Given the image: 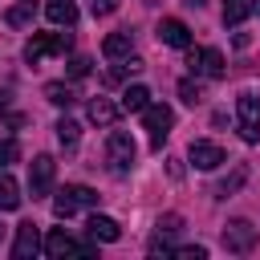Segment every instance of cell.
Returning a JSON list of instances; mask_svg holds the SVG:
<instances>
[{"label": "cell", "mask_w": 260, "mask_h": 260, "mask_svg": "<svg viewBox=\"0 0 260 260\" xmlns=\"http://www.w3.org/2000/svg\"><path fill=\"white\" fill-rule=\"evenodd\" d=\"M73 49V32H32V41L24 45V61L41 65L45 57H61Z\"/></svg>", "instance_id": "1"}, {"label": "cell", "mask_w": 260, "mask_h": 260, "mask_svg": "<svg viewBox=\"0 0 260 260\" xmlns=\"http://www.w3.org/2000/svg\"><path fill=\"white\" fill-rule=\"evenodd\" d=\"M102 195L93 191V187H85V183H65L61 191H57V199H53V215L57 219H69L77 207H93Z\"/></svg>", "instance_id": "2"}, {"label": "cell", "mask_w": 260, "mask_h": 260, "mask_svg": "<svg viewBox=\"0 0 260 260\" xmlns=\"http://www.w3.org/2000/svg\"><path fill=\"white\" fill-rule=\"evenodd\" d=\"M134 154H138L134 138L126 130H110V138H106V162H110V171L114 175H126L134 167Z\"/></svg>", "instance_id": "3"}, {"label": "cell", "mask_w": 260, "mask_h": 260, "mask_svg": "<svg viewBox=\"0 0 260 260\" xmlns=\"http://www.w3.org/2000/svg\"><path fill=\"white\" fill-rule=\"evenodd\" d=\"M236 126H240V138L244 142H256L260 138V98L252 89H244L236 98Z\"/></svg>", "instance_id": "4"}, {"label": "cell", "mask_w": 260, "mask_h": 260, "mask_svg": "<svg viewBox=\"0 0 260 260\" xmlns=\"http://www.w3.org/2000/svg\"><path fill=\"white\" fill-rule=\"evenodd\" d=\"M142 122H146V130H150V146H154V150H162V142H167L171 126H175V110H171V106H162V102H146Z\"/></svg>", "instance_id": "5"}, {"label": "cell", "mask_w": 260, "mask_h": 260, "mask_svg": "<svg viewBox=\"0 0 260 260\" xmlns=\"http://www.w3.org/2000/svg\"><path fill=\"white\" fill-rule=\"evenodd\" d=\"M53 179H57V162H53V154H37V158L28 162V195H32V199L53 195Z\"/></svg>", "instance_id": "6"}, {"label": "cell", "mask_w": 260, "mask_h": 260, "mask_svg": "<svg viewBox=\"0 0 260 260\" xmlns=\"http://www.w3.org/2000/svg\"><path fill=\"white\" fill-rule=\"evenodd\" d=\"M183 232V215H175V211H167V215H158V223H154V240H150V256H171L175 248H171V240Z\"/></svg>", "instance_id": "7"}, {"label": "cell", "mask_w": 260, "mask_h": 260, "mask_svg": "<svg viewBox=\"0 0 260 260\" xmlns=\"http://www.w3.org/2000/svg\"><path fill=\"white\" fill-rule=\"evenodd\" d=\"M187 69L195 77H223V53L219 49H191L187 53Z\"/></svg>", "instance_id": "8"}, {"label": "cell", "mask_w": 260, "mask_h": 260, "mask_svg": "<svg viewBox=\"0 0 260 260\" xmlns=\"http://www.w3.org/2000/svg\"><path fill=\"white\" fill-rule=\"evenodd\" d=\"M223 248L236 252V256L252 252V248H256V228H252L248 219H232V223L223 228Z\"/></svg>", "instance_id": "9"}, {"label": "cell", "mask_w": 260, "mask_h": 260, "mask_svg": "<svg viewBox=\"0 0 260 260\" xmlns=\"http://www.w3.org/2000/svg\"><path fill=\"white\" fill-rule=\"evenodd\" d=\"M98 248V240H69L61 228H53L49 236H45V252L49 256H65V252H77V256H89Z\"/></svg>", "instance_id": "10"}, {"label": "cell", "mask_w": 260, "mask_h": 260, "mask_svg": "<svg viewBox=\"0 0 260 260\" xmlns=\"http://www.w3.org/2000/svg\"><path fill=\"white\" fill-rule=\"evenodd\" d=\"M187 158L199 167V171H215V167H223L228 162V154H223V146L219 142H207V138H199V142H191V150H187Z\"/></svg>", "instance_id": "11"}, {"label": "cell", "mask_w": 260, "mask_h": 260, "mask_svg": "<svg viewBox=\"0 0 260 260\" xmlns=\"http://www.w3.org/2000/svg\"><path fill=\"white\" fill-rule=\"evenodd\" d=\"M37 252H41V232H37V223H32V219L16 223V240H12V260H32Z\"/></svg>", "instance_id": "12"}, {"label": "cell", "mask_w": 260, "mask_h": 260, "mask_svg": "<svg viewBox=\"0 0 260 260\" xmlns=\"http://www.w3.org/2000/svg\"><path fill=\"white\" fill-rule=\"evenodd\" d=\"M158 41L171 45V49H191V28H187L183 20H175V16H167V20L158 24Z\"/></svg>", "instance_id": "13"}, {"label": "cell", "mask_w": 260, "mask_h": 260, "mask_svg": "<svg viewBox=\"0 0 260 260\" xmlns=\"http://www.w3.org/2000/svg\"><path fill=\"white\" fill-rule=\"evenodd\" d=\"M102 53H106L110 61H126V57L134 53V32H130V28H118V32H110V37L102 41Z\"/></svg>", "instance_id": "14"}, {"label": "cell", "mask_w": 260, "mask_h": 260, "mask_svg": "<svg viewBox=\"0 0 260 260\" xmlns=\"http://www.w3.org/2000/svg\"><path fill=\"white\" fill-rule=\"evenodd\" d=\"M85 232H89V240H98V244H114V240L122 236V228H118L110 215H89V219H85Z\"/></svg>", "instance_id": "15"}, {"label": "cell", "mask_w": 260, "mask_h": 260, "mask_svg": "<svg viewBox=\"0 0 260 260\" xmlns=\"http://www.w3.org/2000/svg\"><path fill=\"white\" fill-rule=\"evenodd\" d=\"M118 110H122V106H114L110 98H93V102L85 106V114H89L93 126H114V122H118Z\"/></svg>", "instance_id": "16"}, {"label": "cell", "mask_w": 260, "mask_h": 260, "mask_svg": "<svg viewBox=\"0 0 260 260\" xmlns=\"http://www.w3.org/2000/svg\"><path fill=\"white\" fill-rule=\"evenodd\" d=\"M45 16H49L53 24L73 28V24H77V4H73V0H49V4H45Z\"/></svg>", "instance_id": "17"}, {"label": "cell", "mask_w": 260, "mask_h": 260, "mask_svg": "<svg viewBox=\"0 0 260 260\" xmlns=\"http://www.w3.org/2000/svg\"><path fill=\"white\" fill-rule=\"evenodd\" d=\"M32 16H37V0H16V4L4 12V20H8L12 28H28Z\"/></svg>", "instance_id": "18"}, {"label": "cell", "mask_w": 260, "mask_h": 260, "mask_svg": "<svg viewBox=\"0 0 260 260\" xmlns=\"http://www.w3.org/2000/svg\"><path fill=\"white\" fill-rule=\"evenodd\" d=\"M20 187H16V179L8 175V171H0V211H16L20 207Z\"/></svg>", "instance_id": "19"}, {"label": "cell", "mask_w": 260, "mask_h": 260, "mask_svg": "<svg viewBox=\"0 0 260 260\" xmlns=\"http://www.w3.org/2000/svg\"><path fill=\"white\" fill-rule=\"evenodd\" d=\"M256 12V0H223V24H244Z\"/></svg>", "instance_id": "20"}, {"label": "cell", "mask_w": 260, "mask_h": 260, "mask_svg": "<svg viewBox=\"0 0 260 260\" xmlns=\"http://www.w3.org/2000/svg\"><path fill=\"white\" fill-rule=\"evenodd\" d=\"M146 102H150V89H146V85H130V89L122 93V110H130V114H142Z\"/></svg>", "instance_id": "21"}, {"label": "cell", "mask_w": 260, "mask_h": 260, "mask_svg": "<svg viewBox=\"0 0 260 260\" xmlns=\"http://www.w3.org/2000/svg\"><path fill=\"white\" fill-rule=\"evenodd\" d=\"M244 179H248V167H244V162H236V171H232V175H228V179H223V183L215 187V195H219V199H228V195H236V191L244 187Z\"/></svg>", "instance_id": "22"}, {"label": "cell", "mask_w": 260, "mask_h": 260, "mask_svg": "<svg viewBox=\"0 0 260 260\" xmlns=\"http://www.w3.org/2000/svg\"><path fill=\"white\" fill-rule=\"evenodd\" d=\"M45 98H49L53 106H65V110L77 102V98H73V89H69L65 81H49V85H45Z\"/></svg>", "instance_id": "23"}, {"label": "cell", "mask_w": 260, "mask_h": 260, "mask_svg": "<svg viewBox=\"0 0 260 260\" xmlns=\"http://www.w3.org/2000/svg\"><path fill=\"white\" fill-rule=\"evenodd\" d=\"M57 138H61V146H65V150H73V146H77V138H81V126H77V122H69V118H61V122H57Z\"/></svg>", "instance_id": "24"}, {"label": "cell", "mask_w": 260, "mask_h": 260, "mask_svg": "<svg viewBox=\"0 0 260 260\" xmlns=\"http://www.w3.org/2000/svg\"><path fill=\"white\" fill-rule=\"evenodd\" d=\"M179 98H183L187 106H195V102L203 98V93H199V81H191V77H183V81H179Z\"/></svg>", "instance_id": "25"}, {"label": "cell", "mask_w": 260, "mask_h": 260, "mask_svg": "<svg viewBox=\"0 0 260 260\" xmlns=\"http://www.w3.org/2000/svg\"><path fill=\"white\" fill-rule=\"evenodd\" d=\"M16 158H20L16 138H0V167H8V162H16Z\"/></svg>", "instance_id": "26"}, {"label": "cell", "mask_w": 260, "mask_h": 260, "mask_svg": "<svg viewBox=\"0 0 260 260\" xmlns=\"http://www.w3.org/2000/svg\"><path fill=\"white\" fill-rule=\"evenodd\" d=\"M89 65H93L89 57H73V61H69V77H73V81H81V77L89 73Z\"/></svg>", "instance_id": "27"}, {"label": "cell", "mask_w": 260, "mask_h": 260, "mask_svg": "<svg viewBox=\"0 0 260 260\" xmlns=\"http://www.w3.org/2000/svg\"><path fill=\"white\" fill-rule=\"evenodd\" d=\"M171 256H179V260H203V256H207V248H199V244H191V248H175Z\"/></svg>", "instance_id": "28"}, {"label": "cell", "mask_w": 260, "mask_h": 260, "mask_svg": "<svg viewBox=\"0 0 260 260\" xmlns=\"http://www.w3.org/2000/svg\"><path fill=\"white\" fill-rule=\"evenodd\" d=\"M118 12V0H93V16H110Z\"/></svg>", "instance_id": "29"}, {"label": "cell", "mask_w": 260, "mask_h": 260, "mask_svg": "<svg viewBox=\"0 0 260 260\" xmlns=\"http://www.w3.org/2000/svg\"><path fill=\"white\" fill-rule=\"evenodd\" d=\"M4 106H8V93H4V89H0V110H4Z\"/></svg>", "instance_id": "30"}, {"label": "cell", "mask_w": 260, "mask_h": 260, "mask_svg": "<svg viewBox=\"0 0 260 260\" xmlns=\"http://www.w3.org/2000/svg\"><path fill=\"white\" fill-rule=\"evenodd\" d=\"M0 240H4V223H0Z\"/></svg>", "instance_id": "31"}, {"label": "cell", "mask_w": 260, "mask_h": 260, "mask_svg": "<svg viewBox=\"0 0 260 260\" xmlns=\"http://www.w3.org/2000/svg\"><path fill=\"white\" fill-rule=\"evenodd\" d=\"M142 4H158V0H142Z\"/></svg>", "instance_id": "32"}, {"label": "cell", "mask_w": 260, "mask_h": 260, "mask_svg": "<svg viewBox=\"0 0 260 260\" xmlns=\"http://www.w3.org/2000/svg\"><path fill=\"white\" fill-rule=\"evenodd\" d=\"M256 8H260V0H256Z\"/></svg>", "instance_id": "33"}]
</instances>
